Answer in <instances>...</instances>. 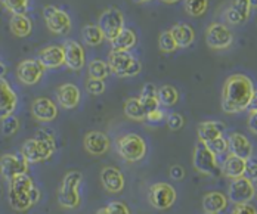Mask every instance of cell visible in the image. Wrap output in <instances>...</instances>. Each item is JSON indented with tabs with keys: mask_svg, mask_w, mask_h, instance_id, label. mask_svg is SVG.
I'll return each instance as SVG.
<instances>
[{
	"mask_svg": "<svg viewBox=\"0 0 257 214\" xmlns=\"http://www.w3.org/2000/svg\"><path fill=\"white\" fill-rule=\"evenodd\" d=\"M256 99V89L251 79L244 74L228 77L222 92V108L226 114H238L245 111Z\"/></svg>",
	"mask_w": 257,
	"mask_h": 214,
	"instance_id": "cell-1",
	"label": "cell"
},
{
	"mask_svg": "<svg viewBox=\"0 0 257 214\" xmlns=\"http://www.w3.org/2000/svg\"><path fill=\"white\" fill-rule=\"evenodd\" d=\"M39 199L40 190L27 173L9 180V204L15 211H27Z\"/></svg>",
	"mask_w": 257,
	"mask_h": 214,
	"instance_id": "cell-2",
	"label": "cell"
},
{
	"mask_svg": "<svg viewBox=\"0 0 257 214\" xmlns=\"http://www.w3.org/2000/svg\"><path fill=\"white\" fill-rule=\"evenodd\" d=\"M56 149V143L49 130H39L36 137L28 139L21 148V155L27 162H42L51 158Z\"/></svg>",
	"mask_w": 257,
	"mask_h": 214,
	"instance_id": "cell-3",
	"label": "cell"
},
{
	"mask_svg": "<svg viewBox=\"0 0 257 214\" xmlns=\"http://www.w3.org/2000/svg\"><path fill=\"white\" fill-rule=\"evenodd\" d=\"M108 67L109 71L118 77H133L138 76L142 70L141 62L128 52H117L111 51L108 55Z\"/></svg>",
	"mask_w": 257,
	"mask_h": 214,
	"instance_id": "cell-4",
	"label": "cell"
},
{
	"mask_svg": "<svg viewBox=\"0 0 257 214\" xmlns=\"http://www.w3.org/2000/svg\"><path fill=\"white\" fill-rule=\"evenodd\" d=\"M81 173L80 171H70L65 174L62 180V186L58 192V201L65 208H76L80 204V193L78 186L81 183Z\"/></svg>",
	"mask_w": 257,
	"mask_h": 214,
	"instance_id": "cell-5",
	"label": "cell"
},
{
	"mask_svg": "<svg viewBox=\"0 0 257 214\" xmlns=\"http://www.w3.org/2000/svg\"><path fill=\"white\" fill-rule=\"evenodd\" d=\"M117 151L123 160L128 161V162H136L145 157L147 143L139 134H124L117 142Z\"/></svg>",
	"mask_w": 257,
	"mask_h": 214,
	"instance_id": "cell-6",
	"label": "cell"
},
{
	"mask_svg": "<svg viewBox=\"0 0 257 214\" xmlns=\"http://www.w3.org/2000/svg\"><path fill=\"white\" fill-rule=\"evenodd\" d=\"M192 165L194 168L206 176H219L220 174V167L217 164L216 155L207 148L203 142H198L195 145L194 149V155H192Z\"/></svg>",
	"mask_w": 257,
	"mask_h": 214,
	"instance_id": "cell-7",
	"label": "cell"
},
{
	"mask_svg": "<svg viewBox=\"0 0 257 214\" xmlns=\"http://www.w3.org/2000/svg\"><path fill=\"white\" fill-rule=\"evenodd\" d=\"M98 27L102 33L103 39L106 40H114L120 33L121 30L124 28V18H123V14L115 9V8H111V9H106L103 11L99 17V23H98Z\"/></svg>",
	"mask_w": 257,
	"mask_h": 214,
	"instance_id": "cell-8",
	"label": "cell"
},
{
	"mask_svg": "<svg viewBox=\"0 0 257 214\" xmlns=\"http://www.w3.org/2000/svg\"><path fill=\"white\" fill-rule=\"evenodd\" d=\"M150 202L157 210H167L176 201V190L169 183H155L150 187Z\"/></svg>",
	"mask_w": 257,
	"mask_h": 214,
	"instance_id": "cell-9",
	"label": "cell"
},
{
	"mask_svg": "<svg viewBox=\"0 0 257 214\" xmlns=\"http://www.w3.org/2000/svg\"><path fill=\"white\" fill-rule=\"evenodd\" d=\"M254 193H256V190H254V185L251 183V180L242 176V177L232 180L226 198L233 204H245L254 198Z\"/></svg>",
	"mask_w": 257,
	"mask_h": 214,
	"instance_id": "cell-10",
	"label": "cell"
},
{
	"mask_svg": "<svg viewBox=\"0 0 257 214\" xmlns=\"http://www.w3.org/2000/svg\"><path fill=\"white\" fill-rule=\"evenodd\" d=\"M206 40L207 45L211 49L220 51V49H228L231 46L233 37H232V31L226 26L213 23L207 28Z\"/></svg>",
	"mask_w": 257,
	"mask_h": 214,
	"instance_id": "cell-11",
	"label": "cell"
},
{
	"mask_svg": "<svg viewBox=\"0 0 257 214\" xmlns=\"http://www.w3.org/2000/svg\"><path fill=\"white\" fill-rule=\"evenodd\" d=\"M28 173V162H27L23 155H15V154H5L0 158V174L3 176V179H6L8 182L12 180L14 177L20 176V174H26Z\"/></svg>",
	"mask_w": 257,
	"mask_h": 214,
	"instance_id": "cell-12",
	"label": "cell"
},
{
	"mask_svg": "<svg viewBox=\"0 0 257 214\" xmlns=\"http://www.w3.org/2000/svg\"><path fill=\"white\" fill-rule=\"evenodd\" d=\"M43 17L48 28L55 34H65L71 28L70 17L64 11L58 9L56 6H46L43 9Z\"/></svg>",
	"mask_w": 257,
	"mask_h": 214,
	"instance_id": "cell-13",
	"label": "cell"
},
{
	"mask_svg": "<svg viewBox=\"0 0 257 214\" xmlns=\"http://www.w3.org/2000/svg\"><path fill=\"white\" fill-rule=\"evenodd\" d=\"M45 73V68L37 59H26L17 67V77L23 84L33 86L37 84Z\"/></svg>",
	"mask_w": 257,
	"mask_h": 214,
	"instance_id": "cell-14",
	"label": "cell"
},
{
	"mask_svg": "<svg viewBox=\"0 0 257 214\" xmlns=\"http://www.w3.org/2000/svg\"><path fill=\"white\" fill-rule=\"evenodd\" d=\"M64 51V64L71 70H81L84 65V49L74 40H67L62 46Z\"/></svg>",
	"mask_w": 257,
	"mask_h": 214,
	"instance_id": "cell-15",
	"label": "cell"
},
{
	"mask_svg": "<svg viewBox=\"0 0 257 214\" xmlns=\"http://www.w3.org/2000/svg\"><path fill=\"white\" fill-rule=\"evenodd\" d=\"M18 104L17 93L5 79H0V120L12 115Z\"/></svg>",
	"mask_w": 257,
	"mask_h": 214,
	"instance_id": "cell-16",
	"label": "cell"
},
{
	"mask_svg": "<svg viewBox=\"0 0 257 214\" xmlns=\"http://www.w3.org/2000/svg\"><path fill=\"white\" fill-rule=\"evenodd\" d=\"M228 148L231 151V155H235L242 160L251 158L253 154V145L247 136L241 133H232L228 139Z\"/></svg>",
	"mask_w": 257,
	"mask_h": 214,
	"instance_id": "cell-17",
	"label": "cell"
},
{
	"mask_svg": "<svg viewBox=\"0 0 257 214\" xmlns=\"http://www.w3.org/2000/svg\"><path fill=\"white\" fill-rule=\"evenodd\" d=\"M84 148L90 155H103L109 149V139L102 132H89L84 136Z\"/></svg>",
	"mask_w": 257,
	"mask_h": 214,
	"instance_id": "cell-18",
	"label": "cell"
},
{
	"mask_svg": "<svg viewBox=\"0 0 257 214\" xmlns=\"http://www.w3.org/2000/svg\"><path fill=\"white\" fill-rule=\"evenodd\" d=\"M31 112L36 120L48 123L53 121L58 117V108L48 98H39L33 102L31 105Z\"/></svg>",
	"mask_w": 257,
	"mask_h": 214,
	"instance_id": "cell-19",
	"label": "cell"
},
{
	"mask_svg": "<svg viewBox=\"0 0 257 214\" xmlns=\"http://www.w3.org/2000/svg\"><path fill=\"white\" fill-rule=\"evenodd\" d=\"M101 182L108 192L117 193L124 187V176L115 167H103L101 171Z\"/></svg>",
	"mask_w": 257,
	"mask_h": 214,
	"instance_id": "cell-20",
	"label": "cell"
},
{
	"mask_svg": "<svg viewBox=\"0 0 257 214\" xmlns=\"http://www.w3.org/2000/svg\"><path fill=\"white\" fill-rule=\"evenodd\" d=\"M80 90L76 84H71V83H67V84H62L58 92H56V99H58V104L65 109H73L78 105L80 102Z\"/></svg>",
	"mask_w": 257,
	"mask_h": 214,
	"instance_id": "cell-21",
	"label": "cell"
},
{
	"mask_svg": "<svg viewBox=\"0 0 257 214\" xmlns=\"http://www.w3.org/2000/svg\"><path fill=\"white\" fill-rule=\"evenodd\" d=\"M37 61L42 64L43 68H58L64 64V51L62 46H48L43 48L39 55H37Z\"/></svg>",
	"mask_w": 257,
	"mask_h": 214,
	"instance_id": "cell-22",
	"label": "cell"
},
{
	"mask_svg": "<svg viewBox=\"0 0 257 214\" xmlns=\"http://www.w3.org/2000/svg\"><path fill=\"white\" fill-rule=\"evenodd\" d=\"M251 3L248 0H235L232 6L226 11V20L231 24H241L250 18Z\"/></svg>",
	"mask_w": 257,
	"mask_h": 214,
	"instance_id": "cell-23",
	"label": "cell"
},
{
	"mask_svg": "<svg viewBox=\"0 0 257 214\" xmlns=\"http://www.w3.org/2000/svg\"><path fill=\"white\" fill-rule=\"evenodd\" d=\"M228 207V198L222 192H208L203 198V208L207 214L222 213Z\"/></svg>",
	"mask_w": 257,
	"mask_h": 214,
	"instance_id": "cell-24",
	"label": "cell"
},
{
	"mask_svg": "<svg viewBox=\"0 0 257 214\" xmlns=\"http://www.w3.org/2000/svg\"><path fill=\"white\" fill-rule=\"evenodd\" d=\"M170 33H172V36H173L178 48H188L195 40V31H194V28L191 27V26H188V24H183V23L173 26V28L170 30Z\"/></svg>",
	"mask_w": 257,
	"mask_h": 214,
	"instance_id": "cell-25",
	"label": "cell"
},
{
	"mask_svg": "<svg viewBox=\"0 0 257 214\" xmlns=\"http://www.w3.org/2000/svg\"><path fill=\"white\" fill-rule=\"evenodd\" d=\"M222 173L232 180L242 177L245 174V160L238 158L235 155H229L222 165Z\"/></svg>",
	"mask_w": 257,
	"mask_h": 214,
	"instance_id": "cell-26",
	"label": "cell"
},
{
	"mask_svg": "<svg viewBox=\"0 0 257 214\" xmlns=\"http://www.w3.org/2000/svg\"><path fill=\"white\" fill-rule=\"evenodd\" d=\"M138 99H139L141 105H142L144 111L147 114L153 112L155 109H160V102H158V98H157V87L151 83L144 86V89L141 92V96Z\"/></svg>",
	"mask_w": 257,
	"mask_h": 214,
	"instance_id": "cell-27",
	"label": "cell"
},
{
	"mask_svg": "<svg viewBox=\"0 0 257 214\" xmlns=\"http://www.w3.org/2000/svg\"><path fill=\"white\" fill-rule=\"evenodd\" d=\"M225 132V126L219 121H204L198 126V139L200 142L207 143L219 136H222Z\"/></svg>",
	"mask_w": 257,
	"mask_h": 214,
	"instance_id": "cell-28",
	"label": "cell"
},
{
	"mask_svg": "<svg viewBox=\"0 0 257 214\" xmlns=\"http://www.w3.org/2000/svg\"><path fill=\"white\" fill-rule=\"evenodd\" d=\"M135 45H136V34L130 28H123L121 33L114 40H111L112 51L117 52H127Z\"/></svg>",
	"mask_w": 257,
	"mask_h": 214,
	"instance_id": "cell-29",
	"label": "cell"
},
{
	"mask_svg": "<svg viewBox=\"0 0 257 214\" xmlns=\"http://www.w3.org/2000/svg\"><path fill=\"white\" fill-rule=\"evenodd\" d=\"M9 27L15 37H28L31 34L33 24L27 15H12L9 21Z\"/></svg>",
	"mask_w": 257,
	"mask_h": 214,
	"instance_id": "cell-30",
	"label": "cell"
},
{
	"mask_svg": "<svg viewBox=\"0 0 257 214\" xmlns=\"http://www.w3.org/2000/svg\"><path fill=\"white\" fill-rule=\"evenodd\" d=\"M124 114H126L127 118L135 120V121H144L147 118V112L144 111V108H142L138 98H132V99L126 101V104H124Z\"/></svg>",
	"mask_w": 257,
	"mask_h": 214,
	"instance_id": "cell-31",
	"label": "cell"
},
{
	"mask_svg": "<svg viewBox=\"0 0 257 214\" xmlns=\"http://www.w3.org/2000/svg\"><path fill=\"white\" fill-rule=\"evenodd\" d=\"M157 98H158L160 104H163L166 107H172L178 102L179 93L173 86H163L157 90Z\"/></svg>",
	"mask_w": 257,
	"mask_h": 214,
	"instance_id": "cell-32",
	"label": "cell"
},
{
	"mask_svg": "<svg viewBox=\"0 0 257 214\" xmlns=\"http://www.w3.org/2000/svg\"><path fill=\"white\" fill-rule=\"evenodd\" d=\"M109 74H111V71H109L108 64L101 61V59H93L89 64V76H90V79L103 81Z\"/></svg>",
	"mask_w": 257,
	"mask_h": 214,
	"instance_id": "cell-33",
	"label": "cell"
},
{
	"mask_svg": "<svg viewBox=\"0 0 257 214\" xmlns=\"http://www.w3.org/2000/svg\"><path fill=\"white\" fill-rule=\"evenodd\" d=\"M83 39L87 45L90 46H98L103 40L102 33L98 26H86L83 28Z\"/></svg>",
	"mask_w": 257,
	"mask_h": 214,
	"instance_id": "cell-34",
	"label": "cell"
},
{
	"mask_svg": "<svg viewBox=\"0 0 257 214\" xmlns=\"http://www.w3.org/2000/svg\"><path fill=\"white\" fill-rule=\"evenodd\" d=\"M208 8V0H185V11L191 17L204 15Z\"/></svg>",
	"mask_w": 257,
	"mask_h": 214,
	"instance_id": "cell-35",
	"label": "cell"
},
{
	"mask_svg": "<svg viewBox=\"0 0 257 214\" xmlns=\"http://www.w3.org/2000/svg\"><path fill=\"white\" fill-rule=\"evenodd\" d=\"M158 48H160V51L163 54H172V52H175L178 49V45H176L170 30L161 33V36L158 39Z\"/></svg>",
	"mask_w": 257,
	"mask_h": 214,
	"instance_id": "cell-36",
	"label": "cell"
},
{
	"mask_svg": "<svg viewBox=\"0 0 257 214\" xmlns=\"http://www.w3.org/2000/svg\"><path fill=\"white\" fill-rule=\"evenodd\" d=\"M0 3L14 15H26L30 0H0Z\"/></svg>",
	"mask_w": 257,
	"mask_h": 214,
	"instance_id": "cell-37",
	"label": "cell"
},
{
	"mask_svg": "<svg viewBox=\"0 0 257 214\" xmlns=\"http://www.w3.org/2000/svg\"><path fill=\"white\" fill-rule=\"evenodd\" d=\"M204 145H206L207 148H208L214 155H222V154H225L226 149H228V140H226L223 136H219V137H216V139L207 142Z\"/></svg>",
	"mask_w": 257,
	"mask_h": 214,
	"instance_id": "cell-38",
	"label": "cell"
},
{
	"mask_svg": "<svg viewBox=\"0 0 257 214\" xmlns=\"http://www.w3.org/2000/svg\"><path fill=\"white\" fill-rule=\"evenodd\" d=\"M20 129V120L14 115H9L2 120V132L5 136H12Z\"/></svg>",
	"mask_w": 257,
	"mask_h": 214,
	"instance_id": "cell-39",
	"label": "cell"
},
{
	"mask_svg": "<svg viewBox=\"0 0 257 214\" xmlns=\"http://www.w3.org/2000/svg\"><path fill=\"white\" fill-rule=\"evenodd\" d=\"M98 214H130V210L126 204H123L121 201H114L109 205L101 208Z\"/></svg>",
	"mask_w": 257,
	"mask_h": 214,
	"instance_id": "cell-40",
	"label": "cell"
},
{
	"mask_svg": "<svg viewBox=\"0 0 257 214\" xmlns=\"http://www.w3.org/2000/svg\"><path fill=\"white\" fill-rule=\"evenodd\" d=\"M86 87H87V92H89L90 95H95V96L102 95L103 92H105V83H103L102 80L89 79V80H87V84H86Z\"/></svg>",
	"mask_w": 257,
	"mask_h": 214,
	"instance_id": "cell-41",
	"label": "cell"
},
{
	"mask_svg": "<svg viewBox=\"0 0 257 214\" xmlns=\"http://www.w3.org/2000/svg\"><path fill=\"white\" fill-rule=\"evenodd\" d=\"M183 123H185L183 117H182L180 114H178V112H173V114H170V115L167 117V126H169V129L173 130V132L180 130V129L183 127Z\"/></svg>",
	"mask_w": 257,
	"mask_h": 214,
	"instance_id": "cell-42",
	"label": "cell"
},
{
	"mask_svg": "<svg viewBox=\"0 0 257 214\" xmlns=\"http://www.w3.org/2000/svg\"><path fill=\"white\" fill-rule=\"evenodd\" d=\"M232 214H257L256 208L245 202V204H235V208L232 210Z\"/></svg>",
	"mask_w": 257,
	"mask_h": 214,
	"instance_id": "cell-43",
	"label": "cell"
},
{
	"mask_svg": "<svg viewBox=\"0 0 257 214\" xmlns=\"http://www.w3.org/2000/svg\"><path fill=\"white\" fill-rule=\"evenodd\" d=\"M245 173H248L247 179H256V158L245 160Z\"/></svg>",
	"mask_w": 257,
	"mask_h": 214,
	"instance_id": "cell-44",
	"label": "cell"
},
{
	"mask_svg": "<svg viewBox=\"0 0 257 214\" xmlns=\"http://www.w3.org/2000/svg\"><path fill=\"white\" fill-rule=\"evenodd\" d=\"M169 174H170V177L175 179V180H182V179L185 177V170H183L180 165H173V167L170 168Z\"/></svg>",
	"mask_w": 257,
	"mask_h": 214,
	"instance_id": "cell-45",
	"label": "cell"
},
{
	"mask_svg": "<svg viewBox=\"0 0 257 214\" xmlns=\"http://www.w3.org/2000/svg\"><path fill=\"white\" fill-rule=\"evenodd\" d=\"M163 118H164V112H163L161 109H155L153 112L147 114V118H145V120H148V121H151V123H158V121H161Z\"/></svg>",
	"mask_w": 257,
	"mask_h": 214,
	"instance_id": "cell-46",
	"label": "cell"
},
{
	"mask_svg": "<svg viewBox=\"0 0 257 214\" xmlns=\"http://www.w3.org/2000/svg\"><path fill=\"white\" fill-rule=\"evenodd\" d=\"M248 127L253 133H257V111L256 108L250 112V120H248Z\"/></svg>",
	"mask_w": 257,
	"mask_h": 214,
	"instance_id": "cell-47",
	"label": "cell"
},
{
	"mask_svg": "<svg viewBox=\"0 0 257 214\" xmlns=\"http://www.w3.org/2000/svg\"><path fill=\"white\" fill-rule=\"evenodd\" d=\"M5 74H6V67L0 62V79H3Z\"/></svg>",
	"mask_w": 257,
	"mask_h": 214,
	"instance_id": "cell-48",
	"label": "cell"
},
{
	"mask_svg": "<svg viewBox=\"0 0 257 214\" xmlns=\"http://www.w3.org/2000/svg\"><path fill=\"white\" fill-rule=\"evenodd\" d=\"M161 2H164V3H176L179 0H161Z\"/></svg>",
	"mask_w": 257,
	"mask_h": 214,
	"instance_id": "cell-49",
	"label": "cell"
},
{
	"mask_svg": "<svg viewBox=\"0 0 257 214\" xmlns=\"http://www.w3.org/2000/svg\"><path fill=\"white\" fill-rule=\"evenodd\" d=\"M136 3H144V2H150V0H135Z\"/></svg>",
	"mask_w": 257,
	"mask_h": 214,
	"instance_id": "cell-50",
	"label": "cell"
},
{
	"mask_svg": "<svg viewBox=\"0 0 257 214\" xmlns=\"http://www.w3.org/2000/svg\"><path fill=\"white\" fill-rule=\"evenodd\" d=\"M248 2L251 3V6H254V5H256V0H248Z\"/></svg>",
	"mask_w": 257,
	"mask_h": 214,
	"instance_id": "cell-51",
	"label": "cell"
},
{
	"mask_svg": "<svg viewBox=\"0 0 257 214\" xmlns=\"http://www.w3.org/2000/svg\"><path fill=\"white\" fill-rule=\"evenodd\" d=\"M206 214H207V213H206Z\"/></svg>",
	"mask_w": 257,
	"mask_h": 214,
	"instance_id": "cell-52",
	"label": "cell"
}]
</instances>
